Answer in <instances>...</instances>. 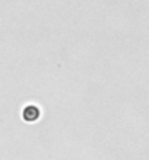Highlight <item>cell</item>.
<instances>
[{
  "label": "cell",
  "instance_id": "cell-1",
  "mask_svg": "<svg viewBox=\"0 0 149 160\" xmlns=\"http://www.w3.org/2000/svg\"><path fill=\"white\" fill-rule=\"evenodd\" d=\"M41 118V111L37 105H26L24 109H22V119L28 124H32V122H37L38 119Z\"/></svg>",
  "mask_w": 149,
  "mask_h": 160
}]
</instances>
